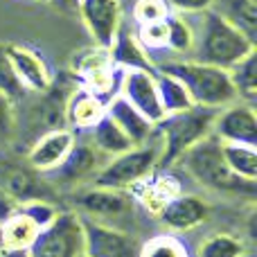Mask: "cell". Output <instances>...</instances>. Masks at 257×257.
I'll return each mask as SVG.
<instances>
[{"label": "cell", "mask_w": 257, "mask_h": 257, "mask_svg": "<svg viewBox=\"0 0 257 257\" xmlns=\"http://www.w3.org/2000/svg\"><path fill=\"white\" fill-rule=\"evenodd\" d=\"M174 169L187 176L192 183L208 190L212 194H226V196H246L248 201L255 199L257 183L239 178L230 167L226 165L221 154V142L210 133L201 142L185 151L176 160Z\"/></svg>", "instance_id": "6da1fadb"}, {"label": "cell", "mask_w": 257, "mask_h": 257, "mask_svg": "<svg viewBox=\"0 0 257 257\" xmlns=\"http://www.w3.org/2000/svg\"><path fill=\"white\" fill-rule=\"evenodd\" d=\"M190 18L194 25V48H192L190 59H194V61L230 70L246 54L257 50L253 41H248L241 32L228 25L212 9Z\"/></svg>", "instance_id": "7a4b0ae2"}, {"label": "cell", "mask_w": 257, "mask_h": 257, "mask_svg": "<svg viewBox=\"0 0 257 257\" xmlns=\"http://www.w3.org/2000/svg\"><path fill=\"white\" fill-rule=\"evenodd\" d=\"M156 70H163L181 81L194 106L219 111V108L237 102L230 75L223 68L194 61V59H169V61L156 66Z\"/></svg>", "instance_id": "3957f363"}, {"label": "cell", "mask_w": 257, "mask_h": 257, "mask_svg": "<svg viewBox=\"0 0 257 257\" xmlns=\"http://www.w3.org/2000/svg\"><path fill=\"white\" fill-rule=\"evenodd\" d=\"M217 117V108L190 106L187 111L165 115L158 124H154L156 133L163 142L158 169H169L190 147L201 142L212 133V122Z\"/></svg>", "instance_id": "277c9868"}, {"label": "cell", "mask_w": 257, "mask_h": 257, "mask_svg": "<svg viewBox=\"0 0 257 257\" xmlns=\"http://www.w3.org/2000/svg\"><path fill=\"white\" fill-rule=\"evenodd\" d=\"M70 194V210H75L79 217L120 228L133 235L131 226L136 221V201L131 192L97 187L88 183V185L72 190Z\"/></svg>", "instance_id": "5b68a950"}, {"label": "cell", "mask_w": 257, "mask_h": 257, "mask_svg": "<svg viewBox=\"0 0 257 257\" xmlns=\"http://www.w3.org/2000/svg\"><path fill=\"white\" fill-rule=\"evenodd\" d=\"M160 154H163V142H160V136L154 128V136L147 142L131 147L120 156L108 158L90 183L97 187H111V190L128 192L133 185L142 183L147 176H151L158 169Z\"/></svg>", "instance_id": "8992f818"}, {"label": "cell", "mask_w": 257, "mask_h": 257, "mask_svg": "<svg viewBox=\"0 0 257 257\" xmlns=\"http://www.w3.org/2000/svg\"><path fill=\"white\" fill-rule=\"evenodd\" d=\"M30 257H79L84 255L81 217L70 208H63L48 228L39 230L32 241Z\"/></svg>", "instance_id": "52a82bcc"}, {"label": "cell", "mask_w": 257, "mask_h": 257, "mask_svg": "<svg viewBox=\"0 0 257 257\" xmlns=\"http://www.w3.org/2000/svg\"><path fill=\"white\" fill-rule=\"evenodd\" d=\"M77 140L72 145V149L68 151V156L61 160L59 167H54L52 172L43 174V178L50 185L57 187H68V190H77L81 185H88L95 178V174L102 169V165L108 158H104L81 133H75Z\"/></svg>", "instance_id": "ba28073f"}, {"label": "cell", "mask_w": 257, "mask_h": 257, "mask_svg": "<svg viewBox=\"0 0 257 257\" xmlns=\"http://www.w3.org/2000/svg\"><path fill=\"white\" fill-rule=\"evenodd\" d=\"M86 257H138L140 239L136 235L106 223L81 217Z\"/></svg>", "instance_id": "9c48e42d"}, {"label": "cell", "mask_w": 257, "mask_h": 257, "mask_svg": "<svg viewBox=\"0 0 257 257\" xmlns=\"http://www.w3.org/2000/svg\"><path fill=\"white\" fill-rule=\"evenodd\" d=\"M0 190L9 196L25 203V201H54L57 203V190L43 178V174L34 172L30 165H18L14 160L0 158Z\"/></svg>", "instance_id": "30bf717a"}, {"label": "cell", "mask_w": 257, "mask_h": 257, "mask_svg": "<svg viewBox=\"0 0 257 257\" xmlns=\"http://www.w3.org/2000/svg\"><path fill=\"white\" fill-rule=\"evenodd\" d=\"M212 217V205L208 199L190 192H181L178 196L169 199L163 208L158 210L156 219L160 226H165L169 232H190L201 228Z\"/></svg>", "instance_id": "8fae6325"}, {"label": "cell", "mask_w": 257, "mask_h": 257, "mask_svg": "<svg viewBox=\"0 0 257 257\" xmlns=\"http://www.w3.org/2000/svg\"><path fill=\"white\" fill-rule=\"evenodd\" d=\"M77 14L88 30L93 43L106 50L111 48L124 21V9L120 0H77Z\"/></svg>", "instance_id": "7c38bea8"}, {"label": "cell", "mask_w": 257, "mask_h": 257, "mask_svg": "<svg viewBox=\"0 0 257 257\" xmlns=\"http://www.w3.org/2000/svg\"><path fill=\"white\" fill-rule=\"evenodd\" d=\"M212 136L219 142L257 147V115L255 106L246 102H232L219 108L212 122Z\"/></svg>", "instance_id": "4fadbf2b"}, {"label": "cell", "mask_w": 257, "mask_h": 257, "mask_svg": "<svg viewBox=\"0 0 257 257\" xmlns=\"http://www.w3.org/2000/svg\"><path fill=\"white\" fill-rule=\"evenodd\" d=\"M117 95H122L151 124H158L165 117L160 99H158V90H156L154 70H124Z\"/></svg>", "instance_id": "5bb4252c"}, {"label": "cell", "mask_w": 257, "mask_h": 257, "mask_svg": "<svg viewBox=\"0 0 257 257\" xmlns=\"http://www.w3.org/2000/svg\"><path fill=\"white\" fill-rule=\"evenodd\" d=\"M7 54L14 66V72H16V77L21 79V84L25 86V90L30 95H41L52 86L50 68L36 50L21 43H9Z\"/></svg>", "instance_id": "9a60e30c"}, {"label": "cell", "mask_w": 257, "mask_h": 257, "mask_svg": "<svg viewBox=\"0 0 257 257\" xmlns=\"http://www.w3.org/2000/svg\"><path fill=\"white\" fill-rule=\"evenodd\" d=\"M75 140H77V136L66 126L43 133V136L36 138L34 145L27 151V165L39 174L52 172L68 156V151L72 149Z\"/></svg>", "instance_id": "2e32d148"}, {"label": "cell", "mask_w": 257, "mask_h": 257, "mask_svg": "<svg viewBox=\"0 0 257 257\" xmlns=\"http://www.w3.org/2000/svg\"><path fill=\"white\" fill-rule=\"evenodd\" d=\"M104 115H106V102L75 86L66 102V128H70L72 133H86Z\"/></svg>", "instance_id": "e0dca14e"}, {"label": "cell", "mask_w": 257, "mask_h": 257, "mask_svg": "<svg viewBox=\"0 0 257 257\" xmlns=\"http://www.w3.org/2000/svg\"><path fill=\"white\" fill-rule=\"evenodd\" d=\"M108 54H111V61L115 68L124 70H154L147 52L142 50V45L138 43L136 34H133V25L126 21H122L120 30H117L115 39H113L111 48H108Z\"/></svg>", "instance_id": "ac0fdd59"}, {"label": "cell", "mask_w": 257, "mask_h": 257, "mask_svg": "<svg viewBox=\"0 0 257 257\" xmlns=\"http://www.w3.org/2000/svg\"><path fill=\"white\" fill-rule=\"evenodd\" d=\"M106 115L122 128V133L131 140V145H142L154 136V124L142 115L140 111L131 106L122 95H115L111 102L106 104Z\"/></svg>", "instance_id": "d6986e66"}, {"label": "cell", "mask_w": 257, "mask_h": 257, "mask_svg": "<svg viewBox=\"0 0 257 257\" xmlns=\"http://www.w3.org/2000/svg\"><path fill=\"white\" fill-rule=\"evenodd\" d=\"M212 12L257 45V0H214Z\"/></svg>", "instance_id": "ffe728a7"}, {"label": "cell", "mask_w": 257, "mask_h": 257, "mask_svg": "<svg viewBox=\"0 0 257 257\" xmlns=\"http://www.w3.org/2000/svg\"><path fill=\"white\" fill-rule=\"evenodd\" d=\"M81 136H86V140H88L90 145L104 156V158L120 156V154H124V151H128L133 147L131 140L122 133V128L117 126L108 115H104L97 124H95L93 128H88L86 133H81Z\"/></svg>", "instance_id": "44dd1931"}, {"label": "cell", "mask_w": 257, "mask_h": 257, "mask_svg": "<svg viewBox=\"0 0 257 257\" xmlns=\"http://www.w3.org/2000/svg\"><path fill=\"white\" fill-rule=\"evenodd\" d=\"M167 25V61L169 59H190L194 48V25L190 16L169 14L165 18Z\"/></svg>", "instance_id": "7402d4cb"}, {"label": "cell", "mask_w": 257, "mask_h": 257, "mask_svg": "<svg viewBox=\"0 0 257 257\" xmlns=\"http://www.w3.org/2000/svg\"><path fill=\"white\" fill-rule=\"evenodd\" d=\"M154 79H156V90H158V99H160V106H163L165 115L181 113V111H187L190 106H194L185 86L178 79H174L172 75L154 68Z\"/></svg>", "instance_id": "603a6c76"}, {"label": "cell", "mask_w": 257, "mask_h": 257, "mask_svg": "<svg viewBox=\"0 0 257 257\" xmlns=\"http://www.w3.org/2000/svg\"><path fill=\"white\" fill-rule=\"evenodd\" d=\"M194 257H248V244L232 232H212L196 244Z\"/></svg>", "instance_id": "cb8c5ba5"}, {"label": "cell", "mask_w": 257, "mask_h": 257, "mask_svg": "<svg viewBox=\"0 0 257 257\" xmlns=\"http://www.w3.org/2000/svg\"><path fill=\"white\" fill-rule=\"evenodd\" d=\"M232 81V88L237 93V99L255 106L257 97V50L250 54H246L241 61H237L235 66L228 70Z\"/></svg>", "instance_id": "d4e9b609"}, {"label": "cell", "mask_w": 257, "mask_h": 257, "mask_svg": "<svg viewBox=\"0 0 257 257\" xmlns=\"http://www.w3.org/2000/svg\"><path fill=\"white\" fill-rule=\"evenodd\" d=\"M221 154L226 165L239 178L257 183V147L235 145V142H221Z\"/></svg>", "instance_id": "484cf974"}, {"label": "cell", "mask_w": 257, "mask_h": 257, "mask_svg": "<svg viewBox=\"0 0 257 257\" xmlns=\"http://www.w3.org/2000/svg\"><path fill=\"white\" fill-rule=\"evenodd\" d=\"M36 235H39V228L27 217H23L21 212L9 217L7 221L0 226L3 248H30L32 241L36 239Z\"/></svg>", "instance_id": "4316f807"}, {"label": "cell", "mask_w": 257, "mask_h": 257, "mask_svg": "<svg viewBox=\"0 0 257 257\" xmlns=\"http://www.w3.org/2000/svg\"><path fill=\"white\" fill-rule=\"evenodd\" d=\"M138 257H192V255L181 237H176L174 232H163V235H154L149 239L140 241Z\"/></svg>", "instance_id": "83f0119b"}, {"label": "cell", "mask_w": 257, "mask_h": 257, "mask_svg": "<svg viewBox=\"0 0 257 257\" xmlns=\"http://www.w3.org/2000/svg\"><path fill=\"white\" fill-rule=\"evenodd\" d=\"M172 14L165 0H136L124 14L131 25H147V23H158Z\"/></svg>", "instance_id": "f1b7e54d"}, {"label": "cell", "mask_w": 257, "mask_h": 257, "mask_svg": "<svg viewBox=\"0 0 257 257\" xmlns=\"http://www.w3.org/2000/svg\"><path fill=\"white\" fill-rule=\"evenodd\" d=\"M0 93L12 99L14 104L30 97V93L25 90V86L21 84V79L14 72V66L7 54V45H3V43H0Z\"/></svg>", "instance_id": "f546056e"}, {"label": "cell", "mask_w": 257, "mask_h": 257, "mask_svg": "<svg viewBox=\"0 0 257 257\" xmlns=\"http://www.w3.org/2000/svg\"><path fill=\"white\" fill-rule=\"evenodd\" d=\"M63 208H59L54 201H25V203L18 205V212L23 214V217H27L32 223H34L39 230H43V228H48L50 223L54 221V219L59 217V212H61Z\"/></svg>", "instance_id": "4dcf8cb0"}, {"label": "cell", "mask_w": 257, "mask_h": 257, "mask_svg": "<svg viewBox=\"0 0 257 257\" xmlns=\"http://www.w3.org/2000/svg\"><path fill=\"white\" fill-rule=\"evenodd\" d=\"M167 7L174 14H183V16H196V14H203L208 9H212L214 0H165Z\"/></svg>", "instance_id": "1f68e13d"}, {"label": "cell", "mask_w": 257, "mask_h": 257, "mask_svg": "<svg viewBox=\"0 0 257 257\" xmlns=\"http://www.w3.org/2000/svg\"><path fill=\"white\" fill-rule=\"evenodd\" d=\"M16 115H14V102L0 93V140H7L14 136Z\"/></svg>", "instance_id": "d6a6232c"}, {"label": "cell", "mask_w": 257, "mask_h": 257, "mask_svg": "<svg viewBox=\"0 0 257 257\" xmlns=\"http://www.w3.org/2000/svg\"><path fill=\"white\" fill-rule=\"evenodd\" d=\"M18 205L21 203H18L14 196H9L5 190H0V226H3L9 217H14V214L18 212Z\"/></svg>", "instance_id": "836d02e7"}, {"label": "cell", "mask_w": 257, "mask_h": 257, "mask_svg": "<svg viewBox=\"0 0 257 257\" xmlns=\"http://www.w3.org/2000/svg\"><path fill=\"white\" fill-rule=\"evenodd\" d=\"M0 257H30L27 248H0Z\"/></svg>", "instance_id": "e575fe53"}, {"label": "cell", "mask_w": 257, "mask_h": 257, "mask_svg": "<svg viewBox=\"0 0 257 257\" xmlns=\"http://www.w3.org/2000/svg\"><path fill=\"white\" fill-rule=\"evenodd\" d=\"M50 3L59 5L61 9H70V12H77V0H50Z\"/></svg>", "instance_id": "d590c367"}, {"label": "cell", "mask_w": 257, "mask_h": 257, "mask_svg": "<svg viewBox=\"0 0 257 257\" xmlns=\"http://www.w3.org/2000/svg\"><path fill=\"white\" fill-rule=\"evenodd\" d=\"M133 3H136V0H120V5H122V9H124V14L128 12V7H131Z\"/></svg>", "instance_id": "8d00e7d4"}, {"label": "cell", "mask_w": 257, "mask_h": 257, "mask_svg": "<svg viewBox=\"0 0 257 257\" xmlns=\"http://www.w3.org/2000/svg\"><path fill=\"white\" fill-rule=\"evenodd\" d=\"M32 3H50V0H32Z\"/></svg>", "instance_id": "74e56055"}, {"label": "cell", "mask_w": 257, "mask_h": 257, "mask_svg": "<svg viewBox=\"0 0 257 257\" xmlns=\"http://www.w3.org/2000/svg\"><path fill=\"white\" fill-rule=\"evenodd\" d=\"M0 248H3V239H0Z\"/></svg>", "instance_id": "f35d334b"}, {"label": "cell", "mask_w": 257, "mask_h": 257, "mask_svg": "<svg viewBox=\"0 0 257 257\" xmlns=\"http://www.w3.org/2000/svg\"><path fill=\"white\" fill-rule=\"evenodd\" d=\"M79 257H86V255H79Z\"/></svg>", "instance_id": "ab89813d"}]
</instances>
